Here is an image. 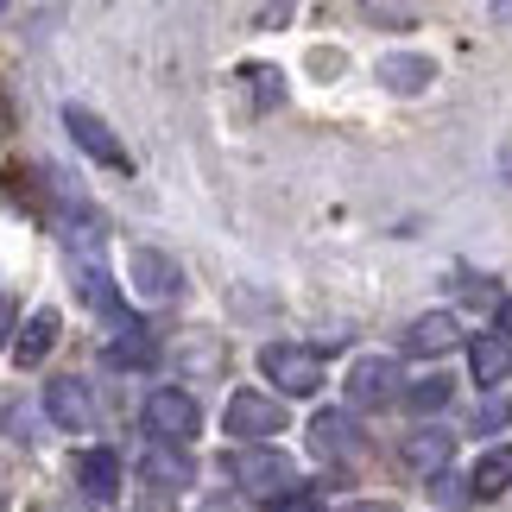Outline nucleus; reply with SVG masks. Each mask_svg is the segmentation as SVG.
Returning <instances> with one entry per match:
<instances>
[{
	"mask_svg": "<svg viewBox=\"0 0 512 512\" xmlns=\"http://www.w3.org/2000/svg\"><path fill=\"white\" fill-rule=\"evenodd\" d=\"M500 177L512 184V140H506V152H500Z\"/></svg>",
	"mask_w": 512,
	"mask_h": 512,
	"instance_id": "26",
	"label": "nucleus"
},
{
	"mask_svg": "<svg viewBox=\"0 0 512 512\" xmlns=\"http://www.w3.org/2000/svg\"><path fill=\"white\" fill-rule=\"evenodd\" d=\"M76 487H83L89 500H114V487H121L114 449H83V456H76Z\"/></svg>",
	"mask_w": 512,
	"mask_h": 512,
	"instance_id": "11",
	"label": "nucleus"
},
{
	"mask_svg": "<svg viewBox=\"0 0 512 512\" xmlns=\"http://www.w3.org/2000/svg\"><path fill=\"white\" fill-rule=\"evenodd\" d=\"M241 76L253 83V102H260V108H266V102H279V95H285V76H279V70H266V64H247Z\"/></svg>",
	"mask_w": 512,
	"mask_h": 512,
	"instance_id": "21",
	"label": "nucleus"
},
{
	"mask_svg": "<svg viewBox=\"0 0 512 512\" xmlns=\"http://www.w3.org/2000/svg\"><path fill=\"white\" fill-rule=\"evenodd\" d=\"M7 336H13V298H0V348H7Z\"/></svg>",
	"mask_w": 512,
	"mask_h": 512,
	"instance_id": "25",
	"label": "nucleus"
},
{
	"mask_svg": "<svg viewBox=\"0 0 512 512\" xmlns=\"http://www.w3.org/2000/svg\"><path fill=\"white\" fill-rule=\"evenodd\" d=\"M260 373L285 399H310L323 386V354L304 348V342H272V348H260Z\"/></svg>",
	"mask_w": 512,
	"mask_h": 512,
	"instance_id": "2",
	"label": "nucleus"
},
{
	"mask_svg": "<svg viewBox=\"0 0 512 512\" xmlns=\"http://www.w3.org/2000/svg\"><path fill=\"white\" fill-rule=\"evenodd\" d=\"M234 487H241L247 500L260 506H291V494H298V468H291L285 449H241L234 456Z\"/></svg>",
	"mask_w": 512,
	"mask_h": 512,
	"instance_id": "1",
	"label": "nucleus"
},
{
	"mask_svg": "<svg viewBox=\"0 0 512 512\" xmlns=\"http://www.w3.org/2000/svg\"><path fill=\"white\" fill-rule=\"evenodd\" d=\"M140 475H146L152 487H190V456H184V449H171V443H159V449L140 462Z\"/></svg>",
	"mask_w": 512,
	"mask_h": 512,
	"instance_id": "18",
	"label": "nucleus"
},
{
	"mask_svg": "<svg viewBox=\"0 0 512 512\" xmlns=\"http://www.w3.org/2000/svg\"><path fill=\"white\" fill-rule=\"evenodd\" d=\"M380 83H386L392 95H418V89L437 83V64H430V57H418V51H392V57H380Z\"/></svg>",
	"mask_w": 512,
	"mask_h": 512,
	"instance_id": "9",
	"label": "nucleus"
},
{
	"mask_svg": "<svg viewBox=\"0 0 512 512\" xmlns=\"http://www.w3.org/2000/svg\"><path fill=\"white\" fill-rule=\"evenodd\" d=\"M348 512H392V506H380V500H367V506H348Z\"/></svg>",
	"mask_w": 512,
	"mask_h": 512,
	"instance_id": "28",
	"label": "nucleus"
},
{
	"mask_svg": "<svg viewBox=\"0 0 512 512\" xmlns=\"http://www.w3.org/2000/svg\"><path fill=\"white\" fill-rule=\"evenodd\" d=\"M468 367H475V380H481V386L512 380V342H506V336H481L475 348H468Z\"/></svg>",
	"mask_w": 512,
	"mask_h": 512,
	"instance_id": "15",
	"label": "nucleus"
},
{
	"mask_svg": "<svg viewBox=\"0 0 512 512\" xmlns=\"http://www.w3.org/2000/svg\"><path fill=\"white\" fill-rule=\"evenodd\" d=\"M279 512H317V500H291V506H279Z\"/></svg>",
	"mask_w": 512,
	"mask_h": 512,
	"instance_id": "27",
	"label": "nucleus"
},
{
	"mask_svg": "<svg viewBox=\"0 0 512 512\" xmlns=\"http://www.w3.org/2000/svg\"><path fill=\"white\" fill-rule=\"evenodd\" d=\"M146 430L159 443H171V449H184L196 430H203V411H196V399L190 392H177V386H159L146 399Z\"/></svg>",
	"mask_w": 512,
	"mask_h": 512,
	"instance_id": "3",
	"label": "nucleus"
},
{
	"mask_svg": "<svg viewBox=\"0 0 512 512\" xmlns=\"http://www.w3.org/2000/svg\"><path fill=\"white\" fill-rule=\"evenodd\" d=\"M159 361V342H152V329H140V323H127L121 336L108 342V367H152Z\"/></svg>",
	"mask_w": 512,
	"mask_h": 512,
	"instance_id": "17",
	"label": "nucleus"
},
{
	"mask_svg": "<svg viewBox=\"0 0 512 512\" xmlns=\"http://www.w3.org/2000/svg\"><path fill=\"white\" fill-rule=\"evenodd\" d=\"M449 456H456V437H449V430H411L405 437V468H418V475H443Z\"/></svg>",
	"mask_w": 512,
	"mask_h": 512,
	"instance_id": "10",
	"label": "nucleus"
},
{
	"mask_svg": "<svg viewBox=\"0 0 512 512\" xmlns=\"http://www.w3.org/2000/svg\"><path fill=\"white\" fill-rule=\"evenodd\" d=\"M45 411H51V424L83 430L89 424V392H83V380H51L45 386Z\"/></svg>",
	"mask_w": 512,
	"mask_h": 512,
	"instance_id": "12",
	"label": "nucleus"
},
{
	"mask_svg": "<svg viewBox=\"0 0 512 512\" xmlns=\"http://www.w3.org/2000/svg\"><path fill=\"white\" fill-rule=\"evenodd\" d=\"M127 279H133V291H140V298H152V304L184 298V266L165 260L159 247H133V253H127Z\"/></svg>",
	"mask_w": 512,
	"mask_h": 512,
	"instance_id": "4",
	"label": "nucleus"
},
{
	"mask_svg": "<svg viewBox=\"0 0 512 512\" xmlns=\"http://www.w3.org/2000/svg\"><path fill=\"white\" fill-rule=\"evenodd\" d=\"M405 405H411V411H443V405H449V380H443V373H430V380H411Z\"/></svg>",
	"mask_w": 512,
	"mask_h": 512,
	"instance_id": "20",
	"label": "nucleus"
},
{
	"mask_svg": "<svg viewBox=\"0 0 512 512\" xmlns=\"http://www.w3.org/2000/svg\"><path fill=\"white\" fill-rule=\"evenodd\" d=\"M468 487H475V500H500L512 487V443L487 449V456L475 462V475H468Z\"/></svg>",
	"mask_w": 512,
	"mask_h": 512,
	"instance_id": "14",
	"label": "nucleus"
},
{
	"mask_svg": "<svg viewBox=\"0 0 512 512\" xmlns=\"http://www.w3.org/2000/svg\"><path fill=\"white\" fill-rule=\"evenodd\" d=\"M83 304H89V310H102V317H121V298H114L108 272H95V266H83Z\"/></svg>",
	"mask_w": 512,
	"mask_h": 512,
	"instance_id": "19",
	"label": "nucleus"
},
{
	"mask_svg": "<svg viewBox=\"0 0 512 512\" xmlns=\"http://www.w3.org/2000/svg\"><path fill=\"white\" fill-rule=\"evenodd\" d=\"M285 430V405L266 392H234L228 399V437H279Z\"/></svg>",
	"mask_w": 512,
	"mask_h": 512,
	"instance_id": "5",
	"label": "nucleus"
},
{
	"mask_svg": "<svg viewBox=\"0 0 512 512\" xmlns=\"http://www.w3.org/2000/svg\"><path fill=\"white\" fill-rule=\"evenodd\" d=\"M64 127H70V140L83 146L95 165H114V171L127 165V146L108 133V121H102V114H89V108H76V102H70V108H64Z\"/></svg>",
	"mask_w": 512,
	"mask_h": 512,
	"instance_id": "6",
	"label": "nucleus"
},
{
	"mask_svg": "<svg viewBox=\"0 0 512 512\" xmlns=\"http://www.w3.org/2000/svg\"><path fill=\"white\" fill-rule=\"evenodd\" d=\"M57 329H64V323H57V310H38V317L26 323V336L13 342V361H19V367H38V361L57 348Z\"/></svg>",
	"mask_w": 512,
	"mask_h": 512,
	"instance_id": "16",
	"label": "nucleus"
},
{
	"mask_svg": "<svg viewBox=\"0 0 512 512\" xmlns=\"http://www.w3.org/2000/svg\"><path fill=\"white\" fill-rule=\"evenodd\" d=\"M430 494H437L443 506H468V500H475V487L456 481V475H437V487H430Z\"/></svg>",
	"mask_w": 512,
	"mask_h": 512,
	"instance_id": "22",
	"label": "nucleus"
},
{
	"mask_svg": "<svg viewBox=\"0 0 512 512\" xmlns=\"http://www.w3.org/2000/svg\"><path fill=\"white\" fill-rule=\"evenodd\" d=\"M361 13L373 19V26H411V19H418L411 7H380V0H373V7H361Z\"/></svg>",
	"mask_w": 512,
	"mask_h": 512,
	"instance_id": "23",
	"label": "nucleus"
},
{
	"mask_svg": "<svg viewBox=\"0 0 512 512\" xmlns=\"http://www.w3.org/2000/svg\"><path fill=\"white\" fill-rule=\"evenodd\" d=\"M392 386H399V367H392L386 354H367V361H354V373H348V399L354 405H386Z\"/></svg>",
	"mask_w": 512,
	"mask_h": 512,
	"instance_id": "8",
	"label": "nucleus"
},
{
	"mask_svg": "<svg viewBox=\"0 0 512 512\" xmlns=\"http://www.w3.org/2000/svg\"><path fill=\"white\" fill-rule=\"evenodd\" d=\"M405 348L411 354H449L456 348V317H449V310H430V317H418L405 329Z\"/></svg>",
	"mask_w": 512,
	"mask_h": 512,
	"instance_id": "13",
	"label": "nucleus"
},
{
	"mask_svg": "<svg viewBox=\"0 0 512 512\" xmlns=\"http://www.w3.org/2000/svg\"><path fill=\"white\" fill-rule=\"evenodd\" d=\"M494 336H506V342H512V298L494 310Z\"/></svg>",
	"mask_w": 512,
	"mask_h": 512,
	"instance_id": "24",
	"label": "nucleus"
},
{
	"mask_svg": "<svg viewBox=\"0 0 512 512\" xmlns=\"http://www.w3.org/2000/svg\"><path fill=\"white\" fill-rule=\"evenodd\" d=\"M310 443H317V456H329V462L361 456V430H354L348 411H317V418H310Z\"/></svg>",
	"mask_w": 512,
	"mask_h": 512,
	"instance_id": "7",
	"label": "nucleus"
}]
</instances>
